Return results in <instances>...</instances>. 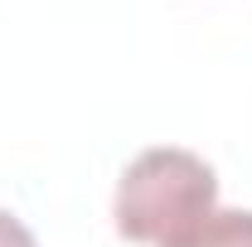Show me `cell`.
I'll return each instance as SVG.
<instances>
[{
  "label": "cell",
  "instance_id": "obj_1",
  "mask_svg": "<svg viewBox=\"0 0 252 247\" xmlns=\"http://www.w3.org/2000/svg\"><path fill=\"white\" fill-rule=\"evenodd\" d=\"M219 209V175L204 155L180 146H151L141 151L117 180L112 218L126 243L165 247L189 223Z\"/></svg>",
  "mask_w": 252,
  "mask_h": 247
},
{
  "label": "cell",
  "instance_id": "obj_2",
  "mask_svg": "<svg viewBox=\"0 0 252 247\" xmlns=\"http://www.w3.org/2000/svg\"><path fill=\"white\" fill-rule=\"evenodd\" d=\"M165 247H252V209H214Z\"/></svg>",
  "mask_w": 252,
  "mask_h": 247
},
{
  "label": "cell",
  "instance_id": "obj_3",
  "mask_svg": "<svg viewBox=\"0 0 252 247\" xmlns=\"http://www.w3.org/2000/svg\"><path fill=\"white\" fill-rule=\"evenodd\" d=\"M0 247H39V243H34V233L10 214V209H0Z\"/></svg>",
  "mask_w": 252,
  "mask_h": 247
}]
</instances>
